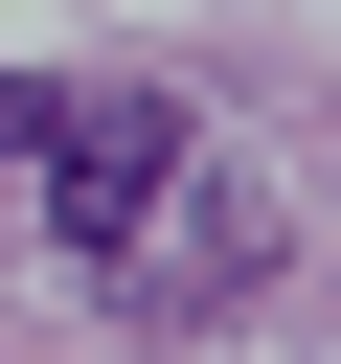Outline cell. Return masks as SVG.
I'll return each mask as SVG.
<instances>
[{"label":"cell","instance_id":"6da1fadb","mask_svg":"<svg viewBox=\"0 0 341 364\" xmlns=\"http://www.w3.org/2000/svg\"><path fill=\"white\" fill-rule=\"evenodd\" d=\"M273 273V205H250V159H182L159 205H136V250H114V318H227Z\"/></svg>","mask_w":341,"mask_h":364},{"label":"cell","instance_id":"7a4b0ae2","mask_svg":"<svg viewBox=\"0 0 341 364\" xmlns=\"http://www.w3.org/2000/svg\"><path fill=\"white\" fill-rule=\"evenodd\" d=\"M182 159H205V136H182L159 91H68V114H45V228L114 273V250H136V205H159Z\"/></svg>","mask_w":341,"mask_h":364},{"label":"cell","instance_id":"3957f363","mask_svg":"<svg viewBox=\"0 0 341 364\" xmlns=\"http://www.w3.org/2000/svg\"><path fill=\"white\" fill-rule=\"evenodd\" d=\"M45 114H68V91H0V159H45Z\"/></svg>","mask_w":341,"mask_h":364}]
</instances>
